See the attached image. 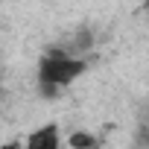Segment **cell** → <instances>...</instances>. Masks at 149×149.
<instances>
[{
	"label": "cell",
	"instance_id": "1",
	"mask_svg": "<svg viewBox=\"0 0 149 149\" xmlns=\"http://www.w3.org/2000/svg\"><path fill=\"white\" fill-rule=\"evenodd\" d=\"M85 67H88L85 58L64 56L61 50L47 53V56L38 61V73H35L38 91H41L44 97H58L64 88H70V85L85 73Z\"/></svg>",
	"mask_w": 149,
	"mask_h": 149
},
{
	"label": "cell",
	"instance_id": "3",
	"mask_svg": "<svg viewBox=\"0 0 149 149\" xmlns=\"http://www.w3.org/2000/svg\"><path fill=\"white\" fill-rule=\"evenodd\" d=\"M67 143H70V149H97V137L91 132H73L67 137Z\"/></svg>",
	"mask_w": 149,
	"mask_h": 149
},
{
	"label": "cell",
	"instance_id": "4",
	"mask_svg": "<svg viewBox=\"0 0 149 149\" xmlns=\"http://www.w3.org/2000/svg\"><path fill=\"white\" fill-rule=\"evenodd\" d=\"M0 149H21V140H6V143H0Z\"/></svg>",
	"mask_w": 149,
	"mask_h": 149
},
{
	"label": "cell",
	"instance_id": "2",
	"mask_svg": "<svg viewBox=\"0 0 149 149\" xmlns=\"http://www.w3.org/2000/svg\"><path fill=\"white\" fill-rule=\"evenodd\" d=\"M21 149H61V126L58 123H44L38 129H32Z\"/></svg>",
	"mask_w": 149,
	"mask_h": 149
}]
</instances>
